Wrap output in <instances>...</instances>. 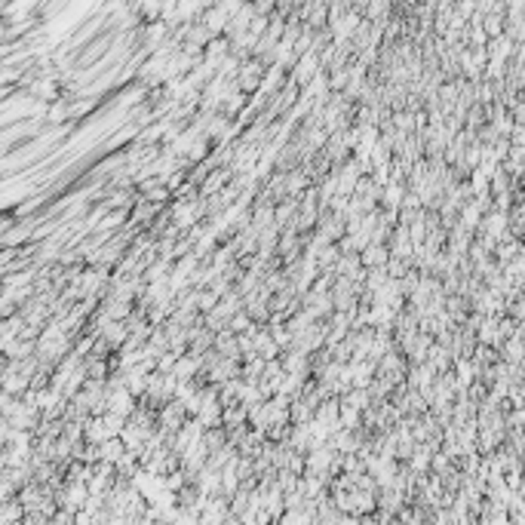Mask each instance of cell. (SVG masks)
Returning a JSON list of instances; mask_svg holds the SVG:
<instances>
[{"label": "cell", "mask_w": 525, "mask_h": 525, "mask_svg": "<svg viewBox=\"0 0 525 525\" xmlns=\"http://www.w3.org/2000/svg\"><path fill=\"white\" fill-rule=\"evenodd\" d=\"M166 197H169V191H166V188H151L145 200H148V203H163Z\"/></svg>", "instance_id": "3957f363"}, {"label": "cell", "mask_w": 525, "mask_h": 525, "mask_svg": "<svg viewBox=\"0 0 525 525\" xmlns=\"http://www.w3.org/2000/svg\"><path fill=\"white\" fill-rule=\"evenodd\" d=\"M504 353H507V360H510V362H522L525 360V341H522V338H510Z\"/></svg>", "instance_id": "7a4b0ae2"}, {"label": "cell", "mask_w": 525, "mask_h": 525, "mask_svg": "<svg viewBox=\"0 0 525 525\" xmlns=\"http://www.w3.org/2000/svg\"><path fill=\"white\" fill-rule=\"evenodd\" d=\"M108 409L117 418H126L132 412V393L129 391H108Z\"/></svg>", "instance_id": "6da1fadb"}]
</instances>
